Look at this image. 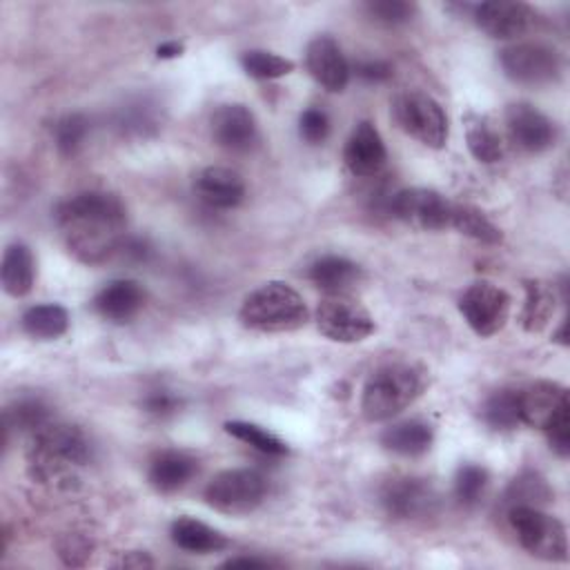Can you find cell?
Returning a JSON list of instances; mask_svg holds the SVG:
<instances>
[{"label":"cell","instance_id":"5b68a950","mask_svg":"<svg viewBox=\"0 0 570 570\" xmlns=\"http://www.w3.org/2000/svg\"><path fill=\"white\" fill-rule=\"evenodd\" d=\"M303 296L283 281H269L249 292L240 305L238 318L256 332H292L307 323Z\"/></svg>","mask_w":570,"mask_h":570},{"label":"cell","instance_id":"ac0fdd59","mask_svg":"<svg viewBox=\"0 0 570 570\" xmlns=\"http://www.w3.org/2000/svg\"><path fill=\"white\" fill-rule=\"evenodd\" d=\"M385 158H387V151H385L379 129L372 122L361 120L352 129V134L345 142V149H343L345 167L354 176L367 178V176H376L383 169Z\"/></svg>","mask_w":570,"mask_h":570},{"label":"cell","instance_id":"ee69618b","mask_svg":"<svg viewBox=\"0 0 570 570\" xmlns=\"http://www.w3.org/2000/svg\"><path fill=\"white\" fill-rule=\"evenodd\" d=\"M120 566L122 568H151L154 561L145 552H129L127 557H122Z\"/></svg>","mask_w":570,"mask_h":570},{"label":"cell","instance_id":"9a60e30c","mask_svg":"<svg viewBox=\"0 0 570 570\" xmlns=\"http://www.w3.org/2000/svg\"><path fill=\"white\" fill-rule=\"evenodd\" d=\"M505 129L510 142L525 154H541L557 140L554 122L530 102H512L505 109Z\"/></svg>","mask_w":570,"mask_h":570},{"label":"cell","instance_id":"6da1fadb","mask_svg":"<svg viewBox=\"0 0 570 570\" xmlns=\"http://www.w3.org/2000/svg\"><path fill=\"white\" fill-rule=\"evenodd\" d=\"M56 225L80 263L98 265L125 245L127 212L114 194L82 191L58 205Z\"/></svg>","mask_w":570,"mask_h":570},{"label":"cell","instance_id":"60d3db41","mask_svg":"<svg viewBox=\"0 0 570 570\" xmlns=\"http://www.w3.org/2000/svg\"><path fill=\"white\" fill-rule=\"evenodd\" d=\"M154 116L151 111L145 107V105H131V107H125L120 118H118V125L122 131H136V134H145L147 127H156L154 125Z\"/></svg>","mask_w":570,"mask_h":570},{"label":"cell","instance_id":"8d00e7d4","mask_svg":"<svg viewBox=\"0 0 570 570\" xmlns=\"http://www.w3.org/2000/svg\"><path fill=\"white\" fill-rule=\"evenodd\" d=\"M363 9L367 11V16L381 24L387 27H396L403 24L412 18L414 13V4L403 2V0H370L363 4Z\"/></svg>","mask_w":570,"mask_h":570},{"label":"cell","instance_id":"7402d4cb","mask_svg":"<svg viewBox=\"0 0 570 570\" xmlns=\"http://www.w3.org/2000/svg\"><path fill=\"white\" fill-rule=\"evenodd\" d=\"M525 298L521 307V325L525 332H541L554 316L557 309V285H550L539 278H530L523 283Z\"/></svg>","mask_w":570,"mask_h":570},{"label":"cell","instance_id":"277c9868","mask_svg":"<svg viewBox=\"0 0 570 570\" xmlns=\"http://www.w3.org/2000/svg\"><path fill=\"white\" fill-rule=\"evenodd\" d=\"M519 421L543 430L550 448L559 456L570 452V403L563 385L554 381H532L517 390Z\"/></svg>","mask_w":570,"mask_h":570},{"label":"cell","instance_id":"e0dca14e","mask_svg":"<svg viewBox=\"0 0 570 570\" xmlns=\"http://www.w3.org/2000/svg\"><path fill=\"white\" fill-rule=\"evenodd\" d=\"M212 136L227 151H249L258 138L254 114L238 102L220 105L212 116Z\"/></svg>","mask_w":570,"mask_h":570},{"label":"cell","instance_id":"f6af8a7d","mask_svg":"<svg viewBox=\"0 0 570 570\" xmlns=\"http://www.w3.org/2000/svg\"><path fill=\"white\" fill-rule=\"evenodd\" d=\"M180 53H183V45L176 42V40L163 42V45H158V49H156V56H158V58H176V56H180Z\"/></svg>","mask_w":570,"mask_h":570},{"label":"cell","instance_id":"ab89813d","mask_svg":"<svg viewBox=\"0 0 570 570\" xmlns=\"http://www.w3.org/2000/svg\"><path fill=\"white\" fill-rule=\"evenodd\" d=\"M58 554L67 566H82L91 554V543L82 534H65L58 541Z\"/></svg>","mask_w":570,"mask_h":570},{"label":"cell","instance_id":"3957f363","mask_svg":"<svg viewBox=\"0 0 570 570\" xmlns=\"http://www.w3.org/2000/svg\"><path fill=\"white\" fill-rule=\"evenodd\" d=\"M423 372L412 363H385L376 367L361 394V412L367 421H387L410 407L423 392Z\"/></svg>","mask_w":570,"mask_h":570},{"label":"cell","instance_id":"44dd1931","mask_svg":"<svg viewBox=\"0 0 570 570\" xmlns=\"http://www.w3.org/2000/svg\"><path fill=\"white\" fill-rule=\"evenodd\" d=\"M198 461L183 450H160L151 456L147 468V479L154 490L169 494L189 483L196 474Z\"/></svg>","mask_w":570,"mask_h":570},{"label":"cell","instance_id":"8fae6325","mask_svg":"<svg viewBox=\"0 0 570 570\" xmlns=\"http://www.w3.org/2000/svg\"><path fill=\"white\" fill-rule=\"evenodd\" d=\"M459 312L474 334L494 336L510 316V296L488 281H476L459 296Z\"/></svg>","mask_w":570,"mask_h":570},{"label":"cell","instance_id":"9c48e42d","mask_svg":"<svg viewBox=\"0 0 570 570\" xmlns=\"http://www.w3.org/2000/svg\"><path fill=\"white\" fill-rule=\"evenodd\" d=\"M316 327L336 343H358L374 332L370 312L347 294H327L314 312Z\"/></svg>","mask_w":570,"mask_h":570},{"label":"cell","instance_id":"b9f144b4","mask_svg":"<svg viewBox=\"0 0 570 570\" xmlns=\"http://www.w3.org/2000/svg\"><path fill=\"white\" fill-rule=\"evenodd\" d=\"M356 73L363 78V80H370V82H381V80H387L392 76V69L387 62L383 60H363L356 65Z\"/></svg>","mask_w":570,"mask_h":570},{"label":"cell","instance_id":"8992f818","mask_svg":"<svg viewBox=\"0 0 570 570\" xmlns=\"http://www.w3.org/2000/svg\"><path fill=\"white\" fill-rule=\"evenodd\" d=\"M508 521L517 532L519 543L543 561H566L568 537L563 523L539 510L537 505H512L508 508Z\"/></svg>","mask_w":570,"mask_h":570},{"label":"cell","instance_id":"f35d334b","mask_svg":"<svg viewBox=\"0 0 570 570\" xmlns=\"http://www.w3.org/2000/svg\"><path fill=\"white\" fill-rule=\"evenodd\" d=\"M180 407H183V401L171 390H154L142 399V410L156 419H169L178 414Z\"/></svg>","mask_w":570,"mask_h":570},{"label":"cell","instance_id":"ba28073f","mask_svg":"<svg viewBox=\"0 0 570 570\" xmlns=\"http://www.w3.org/2000/svg\"><path fill=\"white\" fill-rule=\"evenodd\" d=\"M399 127L421 145L441 149L448 140V116L443 107L423 91H405L394 100Z\"/></svg>","mask_w":570,"mask_h":570},{"label":"cell","instance_id":"cb8c5ba5","mask_svg":"<svg viewBox=\"0 0 570 570\" xmlns=\"http://www.w3.org/2000/svg\"><path fill=\"white\" fill-rule=\"evenodd\" d=\"M171 541L194 554H207V552H218L229 546L227 537L212 525L194 519V517H178L171 528H169Z\"/></svg>","mask_w":570,"mask_h":570},{"label":"cell","instance_id":"d6986e66","mask_svg":"<svg viewBox=\"0 0 570 570\" xmlns=\"http://www.w3.org/2000/svg\"><path fill=\"white\" fill-rule=\"evenodd\" d=\"M196 196L216 209H232L245 198L243 178L227 167H205L194 178Z\"/></svg>","mask_w":570,"mask_h":570},{"label":"cell","instance_id":"1f68e13d","mask_svg":"<svg viewBox=\"0 0 570 570\" xmlns=\"http://www.w3.org/2000/svg\"><path fill=\"white\" fill-rule=\"evenodd\" d=\"M240 67L247 76L258 80H274L294 71V62L265 49H249L240 56Z\"/></svg>","mask_w":570,"mask_h":570},{"label":"cell","instance_id":"7c38bea8","mask_svg":"<svg viewBox=\"0 0 570 570\" xmlns=\"http://www.w3.org/2000/svg\"><path fill=\"white\" fill-rule=\"evenodd\" d=\"M390 212L414 229L436 232L450 227L452 200L428 187H407L390 198Z\"/></svg>","mask_w":570,"mask_h":570},{"label":"cell","instance_id":"f546056e","mask_svg":"<svg viewBox=\"0 0 570 570\" xmlns=\"http://www.w3.org/2000/svg\"><path fill=\"white\" fill-rule=\"evenodd\" d=\"M51 421V412L49 405L38 399V396H22L16 399L7 410H4V428L7 434L11 430L16 432H27L29 436L40 430L45 423Z\"/></svg>","mask_w":570,"mask_h":570},{"label":"cell","instance_id":"83f0119b","mask_svg":"<svg viewBox=\"0 0 570 570\" xmlns=\"http://www.w3.org/2000/svg\"><path fill=\"white\" fill-rule=\"evenodd\" d=\"M69 314L58 303L33 305L22 314V330L38 341H51L67 332Z\"/></svg>","mask_w":570,"mask_h":570},{"label":"cell","instance_id":"bcb514c9","mask_svg":"<svg viewBox=\"0 0 570 570\" xmlns=\"http://www.w3.org/2000/svg\"><path fill=\"white\" fill-rule=\"evenodd\" d=\"M559 343H563L566 345V323L559 327V332H557V336H554Z\"/></svg>","mask_w":570,"mask_h":570},{"label":"cell","instance_id":"d6a6232c","mask_svg":"<svg viewBox=\"0 0 570 570\" xmlns=\"http://www.w3.org/2000/svg\"><path fill=\"white\" fill-rule=\"evenodd\" d=\"M483 421L492 428V430H512L517 428L519 421V396L517 390H499L494 392L483 410Z\"/></svg>","mask_w":570,"mask_h":570},{"label":"cell","instance_id":"74e56055","mask_svg":"<svg viewBox=\"0 0 570 570\" xmlns=\"http://www.w3.org/2000/svg\"><path fill=\"white\" fill-rule=\"evenodd\" d=\"M298 131H301V138L309 145H318L327 138L330 134V118L323 109L318 107H309L301 114V120H298Z\"/></svg>","mask_w":570,"mask_h":570},{"label":"cell","instance_id":"30bf717a","mask_svg":"<svg viewBox=\"0 0 570 570\" xmlns=\"http://www.w3.org/2000/svg\"><path fill=\"white\" fill-rule=\"evenodd\" d=\"M503 73L519 85H548L561 76V56L543 42H517L499 53Z\"/></svg>","mask_w":570,"mask_h":570},{"label":"cell","instance_id":"4dcf8cb0","mask_svg":"<svg viewBox=\"0 0 570 570\" xmlns=\"http://www.w3.org/2000/svg\"><path fill=\"white\" fill-rule=\"evenodd\" d=\"M223 428H225L227 434H232L234 439L247 443L249 448H254V450H258L263 454H269V456L287 454L285 441H281L276 434L263 430L256 423H249V421H227Z\"/></svg>","mask_w":570,"mask_h":570},{"label":"cell","instance_id":"52a82bcc","mask_svg":"<svg viewBox=\"0 0 570 570\" xmlns=\"http://www.w3.org/2000/svg\"><path fill=\"white\" fill-rule=\"evenodd\" d=\"M267 494V481L249 468H232L218 472L205 488V501L225 514H249Z\"/></svg>","mask_w":570,"mask_h":570},{"label":"cell","instance_id":"4fadbf2b","mask_svg":"<svg viewBox=\"0 0 570 570\" xmlns=\"http://www.w3.org/2000/svg\"><path fill=\"white\" fill-rule=\"evenodd\" d=\"M383 510L394 519H421L436 510V490L419 476H392L379 490Z\"/></svg>","mask_w":570,"mask_h":570},{"label":"cell","instance_id":"603a6c76","mask_svg":"<svg viewBox=\"0 0 570 570\" xmlns=\"http://www.w3.org/2000/svg\"><path fill=\"white\" fill-rule=\"evenodd\" d=\"M432 439H434V432L430 423H425L423 419H407V421L394 423L381 434L383 448L399 456L425 454L432 445Z\"/></svg>","mask_w":570,"mask_h":570},{"label":"cell","instance_id":"f1b7e54d","mask_svg":"<svg viewBox=\"0 0 570 570\" xmlns=\"http://www.w3.org/2000/svg\"><path fill=\"white\" fill-rule=\"evenodd\" d=\"M450 227L483 245H499L503 240L501 229L481 209L465 203H452Z\"/></svg>","mask_w":570,"mask_h":570},{"label":"cell","instance_id":"7a4b0ae2","mask_svg":"<svg viewBox=\"0 0 570 570\" xmlns=\"http://www.w3.org/2000/svg\"><path fill=\"white\" fill-rule=\"evenodd\" d=\"M91 456V445L85 432L69 423L49 421L31 434L27 448L29 472L40 483L69 485L76 468H82Z\"/></svg>","mask_w":570,"mask_h":570},{"label":"cell","instance_id":"484cf974","mask_svg":"<svg viewBox=\"0 0 570 570\" xmlns=\"http://www.w3.org/2000/svg\"><path fill=\"white\" fill-rule=\"evenodd\" d=\"M307 278L327 294H345L361 278V267L343 256H321L309 265Z\"/></svg>","mask_w":570,"mask_h":570},{"label":"cell","instance_id":"e575fe53","mask_svg":"<svg viewBox=\"0 0 570 570\" xmlns=\"http://www.w3.org/2000/svg\"><path fill=\"white\" fill-rule=\"evenodd\" d=\"M488 488V470L476 463H463L454 474V497L461 505H474L481 501Z\"/></svg>","mask_w":570,"mask_h":570},{"label":"cell","instance_id":"4316f807","mask_svg":"<svg viewBox=\"0 0 570 570\" xmlns=\"http://www.w3.org/2000/svg\"><path fill=\"white\" fill-rule=\"evenodd\" d=\"M463 129H465L468 149L479 163L490 165L503 158V140L488 116L468 111L463 116Z\"/></svg>","mask_w":570,"mask_h":570},{"label":"cell","instance_id":"836d02e7","mask_svg":"<svg viewBox=\"0 0 570 570\" xmlns=\"http://www.w3.org/2000/svg\"><path fill=\"white\" fill-rule=\"evenodd\" d=\"M89 120L85 114H67L53 127V142L62 156H73L85 145Z\"/></svg>","mask_w":570,"mask_h":570},{"label":"cell","instance_id":"d590c367","mask_svg":"<svg viewBox=\"0 0 570 570\" xmlns=\"http://www.w3.org/2000/svg\"><path fill=\"white\" fill-rule=\"evenodd\" d=\"M548 499H550L548 483L539 474H532V472L517 476L505 492L508 508H512V505H537L539 508Z\"/></svg>","mask_w":570,"mask_h":570},{"label":"cell","instance_id":"ffe728a7","mask_svg":"<svg viewBox=\"0 0 570 570\" xmlns=\"http://www.w3.org/2000/svg\"><path fill=\"white\" fill-rule=\"evenodd\" d=\"M145 303V292L140 283L131 278H116L109 281L96 296L94 309L111 323H125L138 314Z\"/></svg>","mask_w":570,"mask_h":570},{"label":"cell","instance_id":"2e32d148","mask_svg":"<svg viewBox=\"0 0 570 570\" xmlns=\"http://www.w3.org/2000/svg\"><path fill=\"white\" fill-rule=\"evenodd\" d=\"M305 67L327 91H343L350 82V65L338 42L330 36H316L309 40L305 49Z\"/></svg>","mask_w":570,"mask_h":570},{"label":"cell","instance_id":"7bdbcfd3","mask_svg":"<svg viewBox=\"0 0 570 570\" xmlns=\"http://www.w3.org/2000/svg\"><path fill=\"white\" fill-rule=\"evenodd\" d=\"M225 568H269L272 561L267 559H258V557H236L223 563Z\"/></svg>","mask_w":570,"mask_h":570},{"label":"cell","instance_id":"d4e9b609","mask_svg":"<svg viewBox=\"0 0 570 570\" xmlns=\"http://www.w3.org/2000/svg\"><path fill=\"white\" fill-rule=\"evenodd\" d=\"M0 278H2L4 292L13 298H20L31 292L33 278H36V265H33L31 249L24 243H11L4 249Z\"/></svg>","mask_w":570,"mask_h":570},{"label":"cell","instance_id":"5bb4252c","mask_svg":"<svg viewBox=\"0 0 570 570\" xmlns=\"http://www.w3.org/2000/svg\"><path fill=\"white\" fill-rule=\"evenodd\" d=\"M476 27L497 40H512L523 36L537 22V11L517 0H494L472 7Z\"/></svg>","mask_w":570,"mask_h":570}]
</instances>
